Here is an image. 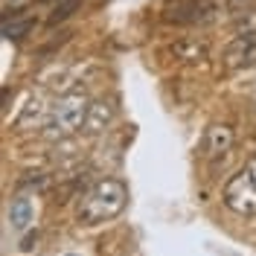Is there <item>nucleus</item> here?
<instances>
[{
	"instance_id": "1a4fd4ad",
	"label": "nucleus",
	"mask_w": 256,
	"mask_h": 256,
	"mask_svg": "<svg viewBox=\"0 0 256 256\" xmlns=\"http://www.w3.org/2000/svg\"><path fill=\"white\" fill-rule=\"evenodd\" d=\"M32 26H35V18L32 15H20L18 9H6L3 12V38L6 41H20L24 35H30Z\"/></svg>"
},
{
	"instance_id": "423d86ee",
	"label": "nucleus",
	"mask_w": 256,
	"mask_h": 256,
	"mask_svg": "<svg viewBox=\"0 0 256 256\" xmlns=\"http://www.w3.org/2000/svg\"><path fill=\"white\" fill-rule=\"evenodd\" d=\"M116 120V102L102 96V99H94L90 102V111H88V120H84V134H102L105 128Z\"/></svg>"
},
{
	"instance_id": "0eeeda50",
	"label": "nucleus",
	"mask_w": 256,
	"mask_h": 256,
	"mask_svg": "<svg viewBox=\"0 0 256 256\" xmlns=\"http://www.w3.org/2000/svg\"><path fill=\"white\" fill-rule=\"evenodd\" d=\"M233 140H236V134H233V128L224 126V122H212L207 128V134H204V154L212 160L224 158L230 148H233Z\"/></svg>"
},
{
	"instance_id": "dca6fc26",
	"label": "nucleus",
	"mask_w": 256,
	"mask_h": 256,
	"mask_svg": "<svg viewBox=\"0 0 256 256\" xmlns=\"http://www.w3.org/2000/svg\"><path fill=\"white\" fill-rule=\"evenodd\" d=\"M24 3H26V0H3V9H9V6H12V9H20Z\"/></svg>"
},
{
	"instance_id": "ddd939ff",
	"label": "nucleus",
	"mask_w": 256,
	"mask_h": 256,
	"mask_svg": "<svg viewBox=\"0 0 256 256\" xmlns=\"http://www.w3.org/2000/svg\"><path fill=\"white\" fill-rule=\"evenodd\" d=\"M244 32H256V9H244L236 18V35H244Z\"/></svg>"
},
{
	"instance_id": "f3484780",
	"label": "nucleus",
	"mask_w": 256,
	"mask_h": 256,
	"mask_svg": "<svg viewBox=\"0 0 256 256\" xmlns=\"http://www.w3.org/2000/svg\"><path fill=\"white\" fill-rule=\"evenodd\" d=\"M67 256H79V254H67Z\"/></svg>"
},
{
	"instance_id": "9b49d317",
	"label": "nucleus",
	"mask_w": 256,
	"mask_h": 256,
	"mask_svg": "<svg viewBox=\"0 0 256 256\" xmlns=\"http://www.w3.org/2000/svg\"><path fill=\"white\" fill-rule=\"evenodd\" d=\"M18 190H35V192H47L50 190V175L44 172H26V175L18 180Z\"/></svg>"
},
{
	"instance_id": "9d476101",
	"label": "nucleus",
	"mask_w": 256,
	"mask_h": 256,
	"mask_svg": "<svg viewBox=\"0 0 256 256\" xmlns=\"http://www.w3.org/2000/svg\"><path fill=\"white\" fill-rule=\"evenodd\" d=\"M30 222H32L30 198H18V201H12V207H9V224H12L15 230H26Z\"/></svg>"
},
{
	"instance_id": "39448f33",
	"label": "nucleus",
	"mask_w": 256,
	"mask_h": 256,
	"mask_svg": "<svg viewBox=\"0 0 256 256\" xmlns=\"http://www.w3.org/2000/svg\"><path fill=\"white\" fill-rule=\"evenodd\" d=\"M222 62L227 70H244L256 64V32H244V35H236L227 47H224Z\"/></svg>"
},
{
	"instance_id": "2eb2a0df",
	"label": "nucleus",
	"mask_w": 256,
	"mask_h": 256,
	"mask_svg": "<svg viewBox=\"0 0 256 256\" xmlns=\"http://www.w3.org/2000/svg\"><path fill=\"white\" fill-rule=\"evenodd\" d=\"M35 244H38V233H26V239L20 242V254H30Z\"/></svg>"
},
{
	"instance_id": "7ed1b4c3",
	"label": "nucleus",
	"mask_w": 256,
	"mask_h": 256,
	"mask_svg": "<svg viewBox=\"0 0 256 256\" xmlns=\"http://www.w3.org/2000/svg\"><path fill=\"white\" fill-rule=\"evenodd\" d=\"M224 204L236 216H256V178L250 169H239L224 184L222 190Z\"/></svg>"
},
{
	"instance_id": "f8f14e48",
	"label": "nucleus",
	"mask_w": 256,
	"mask_h": 256,
	"mask_svg": "<svg viewBox=\"0 0 256 256\" xmlns=\"http://www.w3.org/2000/svg\"><path fill=\"white\" fill-rule=\"evenodd\" d=\"M79 6H82V0H58V3L52 6V12H50V24H62V20H67Z\"/></svg>"
},
{
	"instance_id": "4468645a",
	"label": "nucleus",
	"mask_w": 256,
	"mask_h": 256,
	"mask_svg": "<svg viewBox=\"0 0 256 256\" xmlns=\"http://www.w3.org/2000/svg\"><path fill=\"white\" fill-rule=\"evenodd\" d=\"M248 6H250V0H224V9H227V12H233V15L244 12Z\"/></svg>"
},
{
	"instance_id": "f03ea898",
	"label": "nucleus",
	"mask_w": 256,
	"mask_h": 256,
	"mask_svg": "<svg viewBox=\"0 0 256 256\" xmlns=\"http://www.w3.org/2000/svg\"><path fill=\"white\" fill-rule=\"evenodd\" d=\"M88 111H90V99L84 90H70L64 94L52 111H50V120H47V137L50 140H64L70 137L73 131H79L88 120Z\"/></svg>"
},
{
	"instance_id": "6e6552de",
	"label": "nucleus",
	"mask_w": 256,
	"mask_h": 256,
	"mask_svg": "<svg viewBox=\"0 0 256 256\" xmlns=\"http://www.w3.org/2000/svg\"><path fill=\"white\" fill-rule=\"evenodd\" d=\"M169 52L184 64H204L210 58L207 41H198V38H178L175 44H169Z\"/></svg>"
},
{
	"instance_id": "20e7f679",
	"label": "nucleus",
	"mask_w": 256,
	"mask_h": 256,
	"mask_svg": "<svg viewBox=\"0 0 256 256\" xmlns=\"http://www.w3.org/2000/svg\"><path fill=\"white\" fill-rule=\"evenodd\" d=\"M169 24H190V26H204L218 18V3L216 0H180L175 9H166Z\"/></svg>"
},
{
	"instance_id": "f257e3e1",
	"label": "nucleus",
	"mask_w": 256,
	"mask_h": 256,
	"mask_svg": "<svg viewBox=\"0 0 256 256\" xmlns=\"http://www.w3.org/2000/svg\"><path fill=\"white\" fill-rule=\"evenodd\" d=\"M128 204V184L122 178H102L79 201V222L82 224H102L116 218Z\"/></svg>"
}]
</instances>
